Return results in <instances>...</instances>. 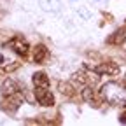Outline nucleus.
<instances>
[{
	"label": "nucleus",
	"mask_w": 126,
	"mask_h": 126,
	"mask_svg": "<svg viewBox=\"0 0 126 126\" xmlns=\"http://www.w3.org/2000/svg\"><path fill=\"white\" fill-rule=\"evenodd\" d=\"M102 96L110 105L126 107V84L121 86L119 82H114V81L103 84L102 86Z\"/></svg>",
	"instance_id": "nucleus-1"
},
{
	"label": "nucleus",
	"mask_w": 126,
	"mask_h": 126,
	"mask_svg": "<svg viewBox=\"0 0 126 126\" xmlns=\"http://www.w3.org/2000/svg\"><path fill=\"white\" fill-rule=\"evenodd\" d=\"M4 47H5V49H9V51H12L14 54H18L19 58H25V56L28 54V51H30V46H28V42H26V39H25L23 35H14V37H11V39L4 44Z\"/></svg>",
	"instance_id": "nucleus-2"
},
{
	"label": "nucleus",
	"mask_w": 126,
	"mask_h": 126,
	"mask_svg": "<svg viewBox=\"0 0 126 126\" xmlns=\"http://www.w3.org/2000/svg\"><path fill=\"white\" fill-rule=\"evenodd\" d=\"M35 98L42 107H53L54 96L49 89V86H35Z\"/></svg>",
	"instance_id": "nucleus-3"
},
{
	"label": "nucleus",
	"mask_w": 126,
	"mask_h": 126,
	"mask_svg": "<svg viewBox=\"0 0 126 126\" xmlns=\"http://www.w3.org/2000/svg\"><path fill=\"white\" fill-rule=\"evenodd\" d=\"M91 70L96 72L98 75H117L121 68H119L117 63H114V61H103V63H100V65L91 67Z\"/></svg>",
	"instance_id": "nucleus-4"
},
{
	"label": "nucleus",
	"mask_w": 126,
	"mask_h": 126,
	"mask_svg": "<svg viewBox=\"0 0 126 126\" xmlns=\"http://www.w3.org/2000/svg\"><path fill=\"white\" fill-rule=\"evenodd\" d=\"M0 89H2V96H14V94H18V93H23L19 82H16L14 79H7V81H4V84H2Z\"/></svg>",
	"instance_id": "nucleus-5"
},
{
	"label": "nucleus",
	"mask_w": 126,
	"mask_h": 126,
	"mask_svg": "<svg viewBox=\"0 0 126 126\" xmlns=\"http://www.w3.org/2000/svg\"><path fill=\"white\" fill-rule=\"evenodd\" d=\"M107 42H109V44H114V46H121V44H124V42H126V26L116 30L114 33L107 39Z\"/></svg>",
	"instance_id": "nucleus-6"
},
{
	"label": "nucleus",
	"mask_w": 126,
	"mask_h": 126,
	"mask_svg": "<svg viewBox=\"0 0 126 126\" xmlns=\"http://www.w3.org/2000/svg\"><path fill=\"white\" fill-rule=\"evenodd\" d=\"M47 56H49V51H47L46 46L39 44V46L33 47V61H35V63H46Z\"/></svg>",
	"instance_id": "nucleus-7"
},
{
	"label": "nucleus",
	"mask_w": 126,
	"mask_h": 126,
	"mask_svg": "<svg viewBox=\"0 0 126 126\" xmlns=\"http://www.w3.org/2000/svg\"><path fill=\"white\" fill-rule=\"evenodd\" d=\"M40 7L44 11H47V12L56 14V12L61 11V2L60 0H40Z\"/></svg>",
	"instance_id": "nucleus-8"
},
{
	"label": "nucleus",
	"mask_w": 126,
	"mask_h": 126,
	"mask_svg": "<svg viewBox=\"0 0 126 126\" xmlns=\"http://www.w3.org/2000/svg\"><path fill=\"white\" fill-rule=\"evenodd\" d=\"M32 81H33V86H49V77L44 72H35Z\"/></svg>",
	"instance_id": "nucleus-9"
},
{
	"label": "nucleus",
	"mask_w": 126,
	"mask_h": 126,
	"mask_svg": "<svg viewBox=\"0 0 126 126\" xmlns=\"http://www.w3.org/2000/svg\"><path fill=\"white\" fill-rule=\"evenodd\" d=\"M7 56L4 54V53H0V67H4V65H7Z\"/></svg>",
	"instance_id": "nucleus-10"
},
{
	"label": "nucleus",
	"mask_w": 126,
	"mask_h": 126,
	"mask_svg": "<svg viewBox=\"0 0 126 126\" xmlns=\"http://www.w3.org/2000/svg\"><path fill=\"white\" fill-rule=\"evenodd\" d=\"M79 12H81V14H82V16H84V18H86V19H88V18H89V12H88V11H86V9H82V7H81V9H79Z\"/></svg>",
	"instance_id": "nucleus-11"
},
{
	"label": "nucleus",
	"mask_w": 126,
	"mask_h": 126,
	"mask_svg": "<svg viewBox=\"0 0 126 126\" xmlns=\"http://www.w3.org/2000/svg\"><path fill=\"white\" fill-rule=\"evenodd\" d=\"M93 2H96V4H107L109 0H93Z\"/></svg>",
	"instance_id": "nucleus-12"
}]
</instances>
